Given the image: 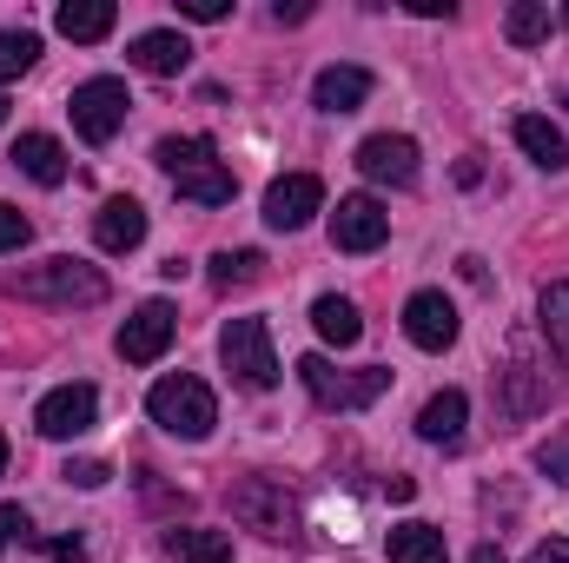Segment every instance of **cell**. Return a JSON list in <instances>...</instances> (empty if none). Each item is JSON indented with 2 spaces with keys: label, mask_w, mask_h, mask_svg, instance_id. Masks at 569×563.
Here are the masks:
<instances>
[{
  "label": "cell",
  "mask_w": 569,
  "mask_h": 563,
  "mask_svg": "<svg viewBox=\"0 0 569 563\" xmlns=\"http://www.w3.org/2000/svg\"><path fill=\"white\" fill-rule=\"evenodd\" d=\"M537 471H543L550 484H569V431H563V437H550V444L537 451Z\"/></svg>",
  "instance_id": "30"
},
{
  "label": "cell",
  "mask_w": 569,
  "mask_h": 563,
  "mask_svg": "<svg viewBox=\"0 0 569 563\" xmlns=\"http://www.w3.org/2000/svg\"><path fill=\"white\" fill-rule=\"evenodd\" d=\"M517 146H523L543 172H563V166H569V140L543 120V113H523V120H517Z\"/></svg>",
  "instance_id": "23"
},
{
  "label": "cell",
  "mask_w": 569,
  "mask_h": 563,
  "mask_svg": "<svg viewBox=\"0 0 569 563\" xmlns=\"http://www.w3.org/2000/svg\"><path fill=\"white\" fill-rule=\"evenodd\" d=\"M127 107H133V100H127V80L100 73V80H80V87H73V107H67V113H73V134L87 146H107L127 127Z\"/></svg>",
  "instance_id": "6"
},
{
  "label": "cell",
  "mask_w": 569,
  "mask_h": 563,
  "mask_svg": "<svg viewBox=\"0 0 569 563\" xmlns=\"http://www.w3.org/2000/svg\"><path fill=\"white\" fill-rule=\"evenodd\" d=\"M13 166H20L33 186H60V179H67V146L53 140V134H20Z\"/></svg>",
  "instance_id": "18"
},
{
  "label": "cell",
  "mask_w": 569,
  "mask_h": 563,
  "mask_svg": "<svg viewBox=\"0 0 569 563\" xmlns=\"http://www.w3.org/2000/svg\"><path fill=\"white\" fill-rule=\"evenodd\" d=\"M305 13H311V7H305V0H291V7H284V0H279V7H272V20H279V27H298V20H305Z\"/></svg>",
  "instance_id": "38"
},
{
  "label": "cell",
  "mask_w": 569,
  "mask_h": 563,
  "mask_svg": "<svg viewBox=\"0 0 569 563\" xmlns=\"http://www.w3.org/2000/svg\"><path fill=\"white\" fill-rule=\"evenodd\" d=\"M537 318H543V338H550V352L569 365V279L543 285V298H537Z\"/></svg>",
  "instance_id": "27"
},
{
  "label": "cell",
  "mask_w": 569,
  "mask_h": 563,
  "mask_svg": "<svg viewBox=\"0 0 569 563\" xmlns=\"http://www.w3.org/2000/svg\"><path fill=\"white\" fill-rule=\"evenodd\" d=\"M33 60H40V40H33L27 27H7V33H0V80H20Z\"/></svg>",
  "instance_id": "29"
},
{
  "label": "cell",
  "mask_w": 569,
  "mask_h": 563,
  "mask_svg": "<svg viewBox=\"0 0 569 563\" xmlns=\"http://www.w3.org/2000/svg\"><path fill=\"white\" fill-rule=\"evenodd\" d=\"M463 418H470V398L463 392H437L425 412H418V437L425 444H457L463 437Z\"/></svg>",
  "instance_id": "20"
},
{
  "label": "cell",
  "mask_w": 569,
  "mask_h": 563,
  "mask_svg": "<svg viewBox=\"0 0 569 563\" xmlns=\"http://www.w3.org/2000/svg\"><path fill=\"white\" fill-rule=\"evenodd\" d=\"M140 73H159V80H172V73H186V60H192V40L179 33V27H152L133 40V53H127Z\"/></svg>",
  "instance_id": "15"
},
{
  "label": "cell",
  "mask_w": 569,
  "mask_h": 563,
  "mask_svg": "<svg viewBox=\"0 0 569 563\" xmlns=\"http://www.w3.org/2000/svg\"><path fill=\"white\" fill-rule=\"evenodd\" d=\"M405 338H411L418 352L457 345V305H450L443 292H411V298H405Z\"/></svg>",
  "instance_id": "11"
},
{
  "label": "cell",
  "mask_w": 569,
  "mask_h": 563,
  "mask_svg": "<svg viewBox=\"0 0 569 563\" xmlns=\"http://www.w3.org/2000/svg\"><path fill=\"white\" fill-rule=\"evenodd\" d=\"M259 273H266V259H259L252 246H239V253H219V259H212V285H219V292H232V285H252Z\"/></svg>",
  "instance_id": "28"
},
{
  "label": "cell",
  "mask_w": 569,
  "mask_h": 563,
  "mask_svg": "<svg viewBox=\"0 0 569 563\" xmlns=\"http://www.w3.org/2000/svg\"><path fill=\"white\" fill-rule=\"evenodd\" d=\"M550 405V378L530 365V352L517 345V358H510V372H503V412L510 418H530V412H543Z\"/></svg>",
  "instance_id": "16"
},
{
  "label": "cell",
  "mask_w": 569,
  "mask_h": 563,
  "mask_svg": "<svg viewBox=\"0 0 569 563\" xmlns=\"http://www.w3.org/2000/svg\"><path fill=\"white\" fill-rule=\"evenodd\" d=\"M166 557L172 563H232V537L186 524V531H166Z\"/></svg>",
  "instance_id": "22"
},
{
  "label": "cell",
  "mask_w": 569,
  "mask_h": 563,
  "mask_svg": "<svg viewBox=\"0 0 569 563\" xmlns=\"http://www.w3.org/2000/svg\"><path fill=\"white\" fill-rule=\"evenodd\" d=\"M199 159H219V146L206 140V134H186V140L172 134V140L152 146V166H159L166 179H179V172H186V166H199Z\"/></svg>",
  "instance_id": "26"
},
{
  "label": "cell",
  "mask_w": 569,
  "mask_h": 563,
  "mask_svg": "<svg viewBox=\"0 0 569 563\" xmlns=\"http://www.w3.org/2000/svg\"><path fill=\"white\" fill-rule=\"evenodd\" d=\"M7 298H20V305H60V312L100 305V298H107V273L60 253V259H40V266L13 273V279H7Z\"/></svg>",
  "instance_id": "1"
},
{
  "label": "cell",
  "mask_w": 569,
  "mask_h": 563,
  "mask_svg": "<svg viewBox=\"0 0 569 563\" xmlns=\"http://www.w3.org/2000/svg\"><path fill=\"white\" fill-rule=\"evenodd\" d=\"M172 332H179V312H172L166 298H146L140 312L120 325V358H127V365H159L166 345H172Z\"/></svg>",
  "instance_id": "9"
},
{
  "label": "cell",
  "mask_w": 569,
  "mask_h": 563,
  "mask_svg": "<svg viewBox=\"0 0 569 563\" xmlns=\"http://www.w3.org/2000/svg\"><path fill=\"white\" fill-rule=\"evenodd\" d=\"M0 477H7V437H0Z\"/></svg>",
  "instance_id": "40"
},
{
  "label": "cell",
  "mask_w": 569,
  "mask_h": 563,
  "mask_svg": "<svg viewBox=\"0 0 569 563\" xmlns=\"http://www.w3.org/2000/svg\"><path fill=\"white\" fill-rule=\"evenodd\" d=\"M0 120H7V93H0Z\"/></svg>",
  "instance_id": "41"
},
{
  "label": "cell",
  "mask_w": 569,
  "mask_h": 563,
  "mask_svg": "<svg viewBox=\"0 0 569 563\" xmlns=\"http://www.w3.org/2000/svg\"><path fill=\"white\" fill-rule=\"evenodd\" d=\"M385 551H391V563H450L443 531H437V524H418V517H411V524H398Z\"/></svg>",
  "instance_id": "21"
},
{
  "label": "cell",
  "mask_w": 569,
  "mask_h": 563,
  "mask_svg": "<svg viewBox=\"0 0 569 563\" xmlns=\"http://www.w3.org/2000/svg\"><path fill=\"white\" fill-rule=\"evenodd\" d=\"M93 418H100V392H93V385H60V392H47L40 412H33L40 437H80Z\"/></svg>",
  "instance_id": "12"
},
{
  "label": "cell",
  "mask_w": 569,
  "mask_h": 563,
  "mask_svg": "<svg viewBox=\"0 0 569 563\" xmlns=\"http://www.w3.org/2000/svg\"><path fill=\"white\" fill-rule=\"evenodd\" d=\"M60 477H67V484H80V491H100L113 471H107L100 457H67V471H60Z\"/></svg>",
  "instance_id": "31"
},
{
  "label": "cell",
  "mask_w": 569,
  "mask_h": 563,
  "mask_svg": "<svg viewBox=\"0 0 569 563\" xmlns=\"http://www.w3.org/2000/svg\"><path fill=\"white\" fill-rule=\"evenodd\" d=\"M179 13H186V20H226L232 0H179Z\"/></svg>",
  "instance_id": "34"
},
{
  "label": "cell",
  "mask_w": 569,
  "mask_h": 563,
  "mask_svg": "<svg viewBox=\"0 0 569 563\" xmlns=\"http://www.w3.org/2000/svg\"><path fill=\"white\" fill-rule=\"evenodd\" d=\"M219 358H226V372L246 392H272L279 385V352H272V325L266 318H232L226 338H219Z\"/></svg>",
  "instance_id": "5"
},
{
  "label": "cell",
  "mask_w": 569,
  "mask_h": 563,
  "mask_svg": "<svg viewBox=\"0 0 569 563\" xmlns=\"http://www.w3.org/2000/svg\"><path fill=\"white\" fill-rule=\"evenodd\" d=\"M27 537H33L27 511H20V504H0V551H7V544H27Z\"/></svg>",
  "instance_id": "33"
},
{
  "label": "cell",
  "mask_w": 569,
  "mask_h": 563,
  "mask_svg": "<svg viewBox=\"0 0 569 563\" xmlns=\"http://www.w3.org/2000/svg\"><path fill=\"white\" fill-rule=\"evenodd\" d=\"M113 20H120V13H113V0H67V7H60V33H67V40H80V47L107 40V33H113Z\"/></svg>",
  "instance_id": "24"
},
{
  "label": "cell",
  "mask_w": 569,
  "mask_h": 563,
  "mask_svg": "<svg viewBox=\"0 0 569 563\" xmlns=\"http://www.w3.org/2000/svg\"><path fill=\"white\" fill-rule=\"evenodd\" d=\"M298 378H305V392L325 405V412H365V405H378L385 392H391V365H365V372H338L325 352H311V358H298Z\"/></svg>",
  "instance_id": "3"
},
{
  "label": "cell",
  "mask_w": 569,
  "mask_h": 563,
  "mask_svg": "<svg viewBox=\"0 0 569 563\" xmlns=\"http://www.w3.org/2000/svg\"><path fill=\"white\" fill-rule=\"evenodd\" d=\"M365 100H371V73L365 67H325L311 80V107L318 113H358Z\"/></svg>",
  "instance_id": "14"
},
{
  "label": "cell",
  "mask_w": 569,
  "mask_h": 563,
  "mask_svg": "<svg viewBox=\"0 0 569 563\" xmlns=\"http://www.w3.org/2000/svg\"><path fill=\"white\" fill-rule=\"evenodd\" d=\"M470 563H503V551H497V544H483V551H477Z\"/></svg>",
  "instance_id": "39"
},
{
  "label": "cell",
  "mask_w": 569,
  "mask_h": 563,
  "mask_svg": "<svg viewBox=\"0 0 569 563\" xmlns=\"http://www.w3.org/2000/svg\"><path fill=\"white\" fill-rule=\"evenodd\" d=\"M93 239H100V253H133L146 239V206L140 199H107L100 213H93Z\"/></svg>",
  "instance_id": "13"
},
{
  "label": "cell",
  "mask_w": 569,
  "mask_h": 563,
  "mask_svg": "<svg viewBox=\"0 0 569 563\" xmlns=\"http://www.w3.org/2000/svg\"><path fill=\"white\" fill-rule=\"evenodd\" d=\"M358 172L371 186H411L418 179V140L411 134H371L358 146Z\"/></svg>",
  "instance_id": "10"
},
{
  "label": "cell",
  "mask_w": 569,
  "mask_h": 563,
  "mask_svg": "<svg viewBox=\"0 0 569 563\" xmlns=\"http://www.w3.org/2000/svg\"><path fill=\"white\" fill-rule=\"evenodd\" d=\"M232 517H239V531H252L266 544H291L298 537V497L279 477H239L232 484Z\"/></svg>",
  "instance_id": "4"
},
{
  "label": "cell",
  "mask_w": 569,
  "mask_h": 563,
  "mask_svg": "<svg viewBox=\"0 0 569 563\" xmlns=\"http://www.w3.org/2000/svg\"><path fill=\"white\" fill-rule=\"evenodd\" d=\"M563 27H569V7H563Z\"/></svg>",
  "instance_id": "42"
},
{
  "label": "cell",
  "mask_w": 569,
  "mask_h": 563,
  "mask_svg": "<svg viewBox=\"0 0 569 563\" xmlns=\"http://www.w3.org/2000/svg\"><path fill=\"white\" fill-rule=\"evenodd\" d=\"M311 325H318V338H325V345H338V352L365 338V318H358V305H351V298H338V292H325V298L311 305Z\"/></svg>",
  "instance_id": "19"
},
{
  "label": "cell",
  "mask_w": 569,
  "mask_h": 563,
  "mask_svg": "<svg viewBox=\"0 0 569 563\" xmlns=\"http://www.w3.org/2000/svg\"><path fill=\"white\" fill-rule=\"evenodd\" d=\"M146 412H152L159 431H172V437L199 444V437H212V424H219V398H212V385H206V378L172 372V378H159V385L146 392Z\"/></svg>",
  "instance_id": "2"
},
{
  "label": "cell",
  "mask_w": 569,
  "mask_h": 563,
  "mask_svg": "<svg viewBox=\"0 0 569 563\" xmlns=\"http://www.w3.org/2000/svg\"><path fill=\"white\" fill-rule=\"evenodd\" d=\"M550 27H557V20H550L543 0H517V7L503 13V40H510V47H543Z\"/></svg>",
  "instance_id": "25"
},
{
  "label": "cell",
  "mask_w": 569,
  "mask_h": 563,
  "mask_svg": "<svg viewBox=\"0 0 569 563\" xmlns=\"http://www.w3.org/2000/svg\"><path fill=\"white\" fill-rule=\"evenodd\" d=\"M411 13H425V20H450L457 7H450V0H411Z\"/></svg>",
  "instance_id": "37"
},
{
  "label": "cell",
  "mask_w": 569,
  "mask_h": 563,
  "mask_svg": "<svg viewBox=\"0 0 569 563\" xmlns=\"http://www.w3.org/2000/svg\"><path fill=\"white\" fill-rule=\"evenodd\" d=\"M311 213H325V179H318V172H284V179L266 186V226H272V233L311 226Z\"/></svg>",
  "instance_id": "8"
},
{
  "label": "cell",
  "mask_w": 569,
  "mask_h": 563,
  "mask_svg": "<svg viewBox=\"0 0 569 563\" xmlns=\"http://www.w3.org/2000/svg\"><path fill=\"white\" fill-rule=\"evenodd\" d=\"M523 563H569V537H550V544H537Z\"/></svg>",
  "instance_id": "35"
},
{
  "label": "cell",
  "mask_w": 569,
  "mask_h": 563,
  "mask_svg": "<svg viewBox=\"0 0 569 563\" xmlns=\"http://www.w3.org/2000/svg\"><path fill=\"white\" fill-rule=\"evenodd\" d=\"M385 239H391V213L371 192H345L331 213V246L338 253H378Z\"/></svg>",
  "instance_id": "7"
},
{
  "label": "cell",
  "mask_w": 569,
  "mask_h": 563,
  "mask_svg": "<svg viewBox=\"0 0 569 563\" xmlns=\"http://www.w3.org/2000/svg\"><path fill=\"white\" fill-rule=\"evenodd\" d=\"M385 497H391V504H411V497H418V484H411V477H385Z\"/></svg>",
  "instance_id": "36"
},
{
  "label": "cell",
  "mask_w": 569,
  "mask_h": 563,
  "mask_svg": "<svg viewBox=\"0 0 569 563\" xmlns=\"http://www.w3.org/2000/svg\"><path fill=\"white\" fill-rule=\"evenodd\" d=\"M33 239V226H27V213H13V206H0V253H20Z\"/></svg>",
  "instance_id": "32"
},
{
  "label": "cell",
  "mask_w": 569,
  "mask_h": 563,
  "mask_svg": "<svg viewBox=\"0 0 569 563\" xmlns=\"http://www.w3.org/2000/svg\"><path fill=\"white\" fill-rule=\"evenodd\" d=\"M172 186H179V199H192V206H232V192H239V179H232L226 159H199V166H186Z\"/></svg>",
  "instance_id": "17"
}]
</instances>
